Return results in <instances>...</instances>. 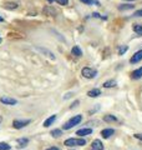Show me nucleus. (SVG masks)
Returning a JSON list of instances; mask_svg holds the SVG:
<instances>
[{"label": "nucleus", "mask_w": 142, "mask_h": 150, "mask_svg": "<svg viewBox=\"0 0 142 150\" xmlns=\"http://www.w3.org/2000/svg\"><path fill=\"white\" fill-rule=\"evenodd\" d=\"M135 138H136V139H138V140H141V142H142V134H135Z\"/></svg>", "instance_id": "obj_28"}, {"label": "nucleus", "mask_w": 142, "mask_h": 150, "mask_svg": "<svg viewBox=\"0 0 142 150\" xmlns=\"http://www.w3.org/2000/svg\"><path fill=\"white\" fill-rule=\"evenodd\" d=\"M142 60V50H138V51H136V53L132 55V58L130 59V63L131 64H136V63H138Z\"/></svg>", "instance_id": "obj_6"}, {"label": "nucleus", "mask_w": 142, "mask_h": 150, "mask_svg": "<svg viewBox=\"0 0 142 150\" xmlns=\"http://www.w3.org/2000/svg\"><path fill=\"white\" fill-rule=\"evenodd\" d=\"M3 6L5 9H10L11 10V9H16L18 8V4L16 3H6V4H4Z\"/></svg>", "instance_id": "obj_20"}, {"label": "nucleus", "mask_w": 142, "mask_h": 150, "mask_svg": "<svg viewBox=\"0 0 142 150\" xmlns=\"http://www.w3.org/2000/svg\"><path fill=\"white\" fill-rule=\"evenodd\" d=\"M131 9H134V5H131V4H121V5L118 6V10H121V11L131 10Z\"/></svg>", "instance_id": "obj_16"}, {"label": "nucleus", "mask_w": 142, "mask_h": 150, "mask_svg": "<svg viewBox=\"0 0 142 150\" xmlns=\"http://www.w3.org/2000/svg\"><path fill=\"white\" fill-rule=\"evenodd\" d=\"M131 76H132V79H141L142 78V67L140 69L135 70V71L131 74Z\"/></svg>", "instance_id": "obj_12"}, {"label": "nucleus", "mask_w": 142, "mask_h": 150, "mask_svg": "<svg viewBox=\"0 0 142 150\" xmlns=\"http://www.w3.org/2000/svg\"><path fill=\"white\" fill-rule=\"evenodd\" d=\"M91 133H92V129L85 128V129H80V130H77L76 135H79V137H86V135H90Z\"/></svg>", "instance_id": "obj_10"}, {"label": "nucleus", "mask_w": 142, "mask_h": 150, "mask_svg": "<svg viewBox=\"0 0 142 150\" xmlns=\"http://www.w3.org/2000/svg\"><path fill=\"white\" fill-rule=\"evenodd\" d=\"M44 14H46V15H55L56 10L51 6H46V8H44Z\"/></svg>", "instance_id": "obj_15"}, {"label": "nucleus", "mask_w": 142, "mask_h": 150, "mask_svg": "<svg viewBox=\"0 0 142 150\" xmlns=\"http://www.w3.org/2000/svg\"><path fill=\"white\" fill-rule=\"evenodd\" d=\"M113 134H115V130H113V129H103V130L101 131L102 138H105V139H107V138H111Z\"/></svg>", "instance_id": "obj_9"}, {"label": "nucleus", "mask_w": 142, "mask_h": 150, "mask_svg": "<svg viewBox=\"0 0 142 150\" xmlns=\"http://www.w3.org/2000/svg\"><path fill=\"white\" fill-rule=\"evenodd\" d=\"M10 145L6 143H0V150H10Z\"/></svg>", "instance_id": "obj_26"}, {"label": "nucleus", "mask_w": 142, "mask_h": 150, "mask_svg": "<svg viewBox=\"0 0 142 150\" xmlns=\"http://www.w3.org/2000/svg\"><path fill=\"white\" fill-rule=\"evenodd\" d=\"M31 123V120H14L13 121V126L15 129H21V128H24V126H26L27 124H30Z\"/></svg>", "instance_id": "obj_4"}, {"label": "nucleus", "mask_w": 142, "mask_h": 150, "mask_svg": "<svg viewBox=\"0 0 142 150\" xmlns=\"http://www.w3.org/2000/svg\"><path fill=\"white\" fill-rule=\"evenodd\" d=\"M36 50H39L40 53H42V54H46V56H49V58L51 59V60H55V55L51 53L50 50H47V49H44V48H40V46H37L36 48Z\"/></svg>", "instance_id": "obj_8"}, {"label": "nucleus", "mask_w": 142, "mask_h": 150, "mask_svg": "<svg viewBox=\"0 0 142 150\" xmlns=\"http://www.w3.org/2000/svg\"><path fill=\"white\" fill-rule=\"evenodd\" d=\"M134 31H135L138 36H142V25L135 24V25H134Z\"/></svg>", "instance_id": "obj_18"}, {"label": "nucleus", "mask_w": 142, "mask_h": 150, "mask_svg": "<svg viewBox=\"0 0 142 150\" xmlns=\"http://www.w3.org/2000/svg\"><path fill=\"white\" fill-rule=\"evenodd\" d=\"M87 95L90 98H96L98 95H101V90H100V89H92V90H90L87 93Z\"/></svg>", "instance_id": "obj_11"}, {"label": "nucleus", "mask_w": 142, "mask_h": 150, "mask_svg": "<svg viewBox=\"0 0 142 150\" xmlns=\"http://www.w3.org/2000/svg\"><path fill=\"white\" fill-rule=\"evenodd\" d=\"M91 150H103V144L101 140H93L91 145Z\"/></svg>", "instance_id": "obj_7"}, {"label": "nucleus", "mask_w": 142, "mask_h": 150, "mask_svg": "<svg viewBox=\"0 0 142 150\" xmlns=\"http://www.w3.org/2000/svg\"><path fill=\"white\" fill-rule=\"evenodd\" d=\"M103 120L107 121V123H112V121H117V118L113 115H106V116H103Z\"/></svg>", "instance_id": "obj_19"}, {"label": "nucleus", "mask_w": 142, "mask_h": 150, "mask_svg": "<svg viewBox=\"0 0 142 150\" xmlns=\"http://www.w3.org/2000/svg\"><path fill=\"white\" fill-rule=\"evenodd\" d=\"M55 120H56V115H51L49 119H46V120L44 121V126H45V128H49V126L53 124Z\"/></svg>", "instance_id": "obj_13"}, {"label": "nucleus", "mask_w": 142, "mask_h": 150, "mask_svg": "<svg viewBox=\"0 0 142 150\" xmlns=\"http://www.w3.org/2000/svg\"><path fill=\"white\" fill-rule=\"evenodd\" d=\"M46 1H49V3L56 1V3H59L60 5H67V4H69V0H46Z\"/></svg>", "instance_id": "obj_23"}, {"label": "nucleus", "mask_w": 142, "mask_h": 150, "mask_svg": "<svg viewBox=\"0 0 142 150\" xmlns=\"http://www.w3.org/2000/svg\"><path fill=\"white\" fill-rule=\"evenodd\" d=\"M116 85V81L115 80H108L106 83H103V88H113Z\"/></svg>", "instance_id": "obj_22"}, {"label": "nucleus", "mask_w": 142, "mask_h": 150, "mask_svg": "<svg viewBox=\"0 0 142 150\" xmlns=\"http://www.w3.org/2000/svg\"><path fill=\"white\" fill-rule=\"evenodd\" d=\"M1 41H3V39H1V38H0V43H1Z\"/></svg>", "instance_id": "obj_31"}, {"label": "nucleus", "mask_w": 142, "mask_h": 150, "mask_svg": "<svg viewBox=\"0 0 142 150\" xmlns=\"http://www.w3.org/2000/svg\"><path fill=\"white\" fill-rule=\"evenodd\" d=\"M29 143V139H19L18 140V144H19V146L20 148H22V146H26V144Z\"/></svg>", "instance_id": "obj_21"}, {"label": "nucleus", "mask_w": 142, "mask_h": 150, "mask_svg": "<svg viewBox=\"0 0 142 150\" xmlns=\"http://www.w3.org/2000/svg\"><path fill=\"white\" fill-rule=\"evenodd\" d=\"M1 21H4V18H3V16H0V23H1Z\"/></svg>", "instance_id": "obj_30"}, {"label": "nucleus", "mask_w": 142, "mask_h": 150, "mask_svg": "<svg viewBox=\"0 0 142 150\" xmlns=\"http://www.w3.org/2000/svg\"><path fill=\"white\" fill-rule=\"evenodd\" d=\"M64 144L66 146H84V145H86V140L82 138H70L65 140Z\"/></svg>", "instance_id": "obj_1"}, {"label": "nucleus", "mask_w": 142, "mask_h": 150, "mask_svg": "<svg viewBox=\"0 0 142 150\" xmlns=\"http://www.w3.org/2000/svg\"><path fill=\"white\" fill-rule=\"evenodd\" d=\"M61 134H63V131H61L60 129H54L53 131H51V135H53V137H55V138L61 137Z\"/></svg>", "instance_id": "obj_24"}, {"label": "nucleus", "mask_w": 142, "mask_h": 150, "mask_svg": "<svg viewBox=\"0 0 142 150\" xmlns=\"http://www.w3.org/2000/svg\"><path fill=\"white\" fill-rule=\"evenodd\" d=\"M127 50H129V46H127V45H122V46H120V49H118V54L124 55Z\"/></svg>", "instance_id": "obj_25"}, {"label": "nucleus", "mask_w": 142, "mask_h": 150, "mask_svg": "<svg viewBox=\"0 0 142 150\" xmlns=\"http://www.w3.org/2000/svg\"><path fill=\"white\" fill-rule=\"evenodd\" d=\"M71 54L75 55V56H81L82 55V50L79 48V46H74L72 49H71Z\"/></svg>", "instance_id": "obj_14"}, {"label": "nucleus", "mask_w": 142, "mask_h": 150, "mask_svg": "<svg viewBox=\"0 0 142 150\" xmlns=\"http://www.w3.org/2000/svg\"><path fill=\"white\" fill-rule=\"evenodd\" d=\"M81 3H84V4H86V5H100V3L97 1V0H80Z\"/></svg>", "instance_id": "obj_17"}, {"label": "nucleus", "mask_w": 142, "mask_h": 150, "mask_svg": "<svg viewBox=\"0 0 142 150\" xmlns=\"http://www.w3.org/2000/svg\"><path fill=\"white\" fill-rule=\"evenodd\" d=\"M0 101L5 105H15L18 104V100L14 99V98H9V96H1L0 98Z\"/></svg>", "instance_id": "obj_5"}, {"label": "nucleus", "mask_w": 142, "mask_h": 150, "mask_svg": "<svg viewBox=\"0 0 142 150\" xmlns=\"http://www.w3.org/2000/svg\"><path fill=\"white\" fill-rule=\"evenodd\" d=\"M134 16H142V9H140V10H137V11H135V14H134Z\"/></svg>", "instance_id": "obj_27"}, {"label": "nucleus", "mask_w": 142, "mask_h": 150, "mask_svg": "<svg viewBox=\"0 0 142 150\" xmlns=\"http://www.w3.org/2000/svg\"><path fill=\"white\" fill-rule=\"evenodd\" d=\"M127 1H134V0H127Z\"/></svg>", "instance_id": "obj_32"}, {"label": "nucleus", "mask_w": 142, "mask_h": 150, "mask_svg": "<svg viewBox=\"0 0 142 150\" xmlns=\"http://www.w3.org/2000/svg\"><path fill=\"white\" fill-rule=\"evenodd\" d=\"M81 74H82L84 78H86V79H92V78H95V76L97 75V70L86 67V68H84V69L81 70Z\"/></svg>", "instance_id": "obj_3"}, {"label": "nucleus", "mask_w": 142, "mask_h": 150, "mask_svg": "<svg viewBox=\"0 0 142 150\" xmlns=\"http://www.w3.org/2000/svg\"><path fill=\"white\" fill-rule=\"evenodd\" d=\"M46 150H60L59 148H55V146H53V148H49V149H46Z\"/></svg>", "instance_id": "obj_29"}, {"label": "nucleus", "mask_w": 142, "mask_h": 150, "mask_svg": "<svg viewBox=\"0 0 142 150\" xmlns=\"http://www.w3.org/2000/svg\"><path fill=\"white\" fill-rule=\"evenodd\" d=\"M81 120H82V116H81V115H76V116H74V118H71L69 121H66V123H65L64 130H69V129H71V128H74V126L77 125Z\"/></svg>", "instance_id": "obj_2"}]
</instances>
